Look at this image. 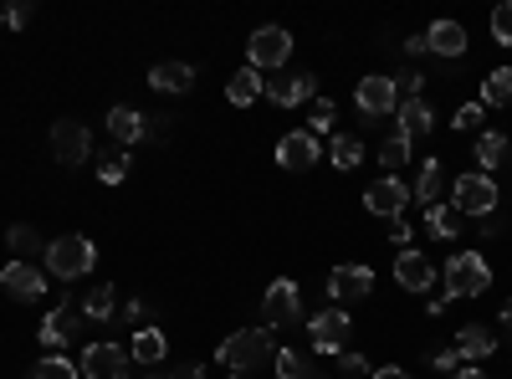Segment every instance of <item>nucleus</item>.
<instances>
[{
  "label": "nucleus",
  "instance_id": "4c0bfd02",
  "mask_svg": "<svg viewBox=\"0 0 512 379\" xmlns=\"http://www.w3.org/2000/svg\"><path fill=\"white\" fill-rule=\"evenodd\" d=\"M477 123H482V103H461V108H456V134L477 129Z\"/></svg>",
  "mask_w": 512,
  "mask_h": 379
},
{
  "label": "nucleus",
  "instance_id": "c9c22d12",
  "mask_svg": "<svg viewBox=\"0 0 512 379\" xmlns=\"http://www.w3.org/2000/svg\"><path fill=\"white\" fill-rule=\"evenodd\" d=\"M308 134H313V139L333 134V103H328V98H318V103H313V118H308Z\"/></svg>",
  "mask_w": 512,
  "mask_h": 379
},
{
  "label": "nucleus",
  "instance_id": "f704fd0d",
  "mask_svg": "<svg viewBox=\"0 0 512 379\" xmlns=\"http://www.w3.org/2000/svg\"><path fill=\"white\" fill-rule=\"evenodd\" d=\"M6 246H11V251H21V257H26V251H47L31 226H11V231H6Z\"/></svg>",
  "mask_w": 512,
  "mask_h": 379
},
{
  "label": "nucleus",
  "instance_id": "c85d7f7f",
  "mask_svg": "<svg viewBox=\"0 0 512 379\" xmlns=\"http://www.w3.org/2000/svg\"><path fill=\"white\" fill-rule=\"evenodd\" d=\"M507 154H512V144H507L502 134H482V139H477V164H482V175H492Z\"/></svg>",
  "mask_w": 512,
  "mask_h": 379
},
{
  "label": "nucleus",
  "instance_id": "7ed1b4c3",
  "mask_svg": "<svg viewBox=\"0 0 512 379\" xmlns=\"http://www.w3.org/2000/svg\"><path fill=\"white\" fill-rule=\"evenodd\" d=\"M492 287V267L482 251H451L446 257V298H482Z\"/></svg>",
  "mask_w": 512,
  "mask_h": 379
},
{
  "label": "nucleus",
  "instance_id": "473e14b6",
  "mask_svg": "<svg viewBox=\"0 0 512 379\" xmlns=\"http://www.w3.org/2000/svg\"><path fill=\"white\" fill-rule=\"evenodd\" d=\"M272 364H277V379H313V374H308V359L297 354V349H277Z\"/></svg>",
  "mask_w": 512,
  "mask_h": 379
},
{
  "label": "nucleus",
  "instance_id": "4468645a",
  "mask_svg": "<svg viewBox=\"0 0 512 379\" xmlns=\"http://www.w3.org/2000/svg\"><path fill=\"white\" fill-rule=\"evenodd\" d=\"M318 98V77L313 72H282L267 82V103L277 108H297V103H313Z\"/></svg>",
  "mask_w": 512,
  "mask_h": 379
},
{
  "label": "nucleus",
  "instance_id": "2f4dec72",
  "mask_svg": "<svg viewBox=\"0 0 512 379\" xmlns=\"http://www.w3.org/2000/svg\"><path fill=\"white\" fill-rule=\"evenodd\" d=\"M482 103H512V67H497L482 82Z\"/></svg>",
  "mask_w": 512,
  "mask_h": 379
},
{
  "label": "nucleus",
  "instance_id": "423d86ee",
  "mask_svg": "<svg viewBox=\"0 0 512 379\" xmlns=\"http://www.w3.org/2000/svg\"><path fill=\"white\" fill-rule=\"evenodd\" d=\"M349 333H354V318H349L344 308H323V313L308 318V339H313L318 354H344Z\"/></svg>",
  "mask_w": 512,
  "mask_h": 379
},
{
  "label": "nucleus",
  "instance_id": "a18cd8bd",
  "mask_svg": "<svg viewBox=\"0 0 512 379\" xmlns=\"http://www.w3.org/2000/svg\"><path fill=\"white\" fill-rule=\"evenodd\" d=\"M123 318H128V323H144V318H149V303H139V298H134V303L123 308Z\"/></svg>",
  "mask_w": 512,
  "mask_h": 379
},
{
  "label": "nucleus",
  "instance_id": "1a4fd4ad",
  "mask_svg": "<svg viewBox=\"0 0 512 379\" xmlns=\"http://www.w3.org/2000/svg\"><path fill=\"white\" fill-rule=\"evenodd\" d=\"M354 103H359V118H384V113H395L400 108V88H395V77H384V72H374V77H364L359 88H354Z\"/></svg>",
  "mask_w": 512,
  "mask_h": 379
},
{
  "label": "nucleus",
  "instance_id": "5701e85b",
  "mask_svg": "<svg viewBox=\"0 0 512 379\" xmlns=\"http://www.w3.org/2000/svg\"><path fill=\"white\" fill-rule=\"evenodd\" d=\"M226 98H231L236 108H251L256 98H267V77L256 72V67H241V72H231V82H226Z\"/></svg>",
  "mask_w": 512,
  "mask_h": 379
},
{
  "label": "nucleus",
  "instance_id": "412c9836",
  "mask_svg": "<svg viewBox=\"0 0 512 379\" xmlns=\"http://www.w3.org/2000/svg\"><path fill=\"white\" fill-rule=\"evenodd\" d=\"M149 88L154 93H190L195 88V67L190 62H154L149 67Z\"/></svg>",
  "mask_w": 512,
  "mask_h": 379
},
{
  "label": "nucleus",
  "instance_id": "7c9ffc66",
  "mask_svg": "<svg viewBox=\"0 0 512 379\" xmlns=\"http://www.w3.org/2000/svg\"><path fill=\"white\" fill-rule=\"evenodd\" d=\"M31 379H82V374H77V364H72V359L47 354V359H36V364H31Z\"/></svg>",
  "mask_w": 512,
  "mask_h": 379
},
{
  "label": "nucleus",
  "instance_id": "3c124183",
  "mask_svg": "<svg viewBox=\"0 0 512 379\" xmlns=\"http://www.w3.org/2000/svg\"><path fill=\"white\" fill-rule=\"evenodd\" d=\"M231 379H251V374H231Z\"/></svg>",
  "mask_w": 512,
  "mask_h": 379
},
{
  "label": "nucleus",
  "instance_id": "6e6552de",
  "mask_svg": "<svg viewBox=\"0 0 512 379\" xmlns=\"http://www.w3.org/2000/svg\"><path fill=\"white\" fill-rule=\"evenodd\" d=\"M297 318H303V287H297L292 277H277L267 287V298H262V323L282 328V323H297Z\"/></svg>",
  "mask_w": 512,
  "mask_h": 379
},
{
  "label": "nucleus",
  "instance_id": "4be33fe9",
  "mask_svg": "<svg viewBox=\"0 0 512 379\" xmlns=\"http://www.w3.org/2000/svg\"><path fill=\"white\" fill-rule=\"evenodd\" d=\"M492 349H497V333L487 323H461L456 328V354L461 359H487Z\"/></svg>",
  "mask_w": 512,
  "mask_h": 379
},
{
  "label": "nucleus",
  "instance_id": "c756f323",
  "mask_svg": "<svg viewBox=\"0 0 512 379\" xmlns=\"http://www.w3.org/2000/svg\"><path fill=\"white\" fill-rule=\"evenodd\" d=\"M93 164H98V180H103V185H118V180H128V154H123V149H103Z\"/></svg>",
  "mask_w": 512,
  "mask_h": 379
},
{
  "label": "nucleus",
  "instance_id": "de8ad7c7",
  "mask_svg": "<svg viewBox=\"0 0 512 379\" xmlns=\"http://www.w3.org/2000/svg\"><path fill=\"white\" fill-rule=\"evenodd\" d=\"M175 379H200V364H180V369H175Z\"/></svg>",
  "mask_w": 512,
  "mask_h": 379
},
{
  "label": "nucleus",
  "instance_id": "2eb2a0df",
  "mask_svg": "<svg viewBox=\"0 0 512 379\" xmlns=\"http://www.w3.org/2000/svg\"><path fill=\"white\" fill-rule=\"evenodd\" d=\"M36 333H41V344H47V354H57L62 344H72L77 333H82V318H77V308H67V303H62V308H52L47 318H41V328H36Z\"/></svg>",
  "mask_w": 512,
  "mask_h": 379
},
{
  "label": "nucleus",
  "instance_id": "9d476101",
  "mask_svg": "<svg viewBox=\"0 0 512 379\" xmlns=\"http://www.w3.org/2000/svg\"><path fill=\"white\" fill-rule=\"evenodd\" d=\"M410 200H415L410 185L395 180V175H384V180H374V185L364 190V210H369V216H384V221H400Z\"/></svg>",
  "mask_w": 512,
  "mask_h": 379
},
{
  "label": "nucleus",
  "instance_id": "f03ea898",
  "mask_svg": "<svg viewBox=\"0 0 512 379\" xmlns=\"http://www.w3.org/2000/svg\"><path fill=\"white\" fill-rule=\"evenodd\" d=\"M41 262H47V272H52V277L77 282V277H88V272L98 267V246H93L88 236H57V241H47Z\"/></svg>",
  "mask_w": 512,
  "mask_h": 379
},
{
  "label": "nucleus",
  "instance_id": "a211bd4d",
  "mask_svg": "<svg viewBox=\"0 0 512 379\" xmlns=\"http://www.w3.org/2000/svg\"><path fill=\"white\" fill-rule=\"evenodd\" d=\"M395 282L405 292H431L436 287V267L425 262L420 251H400V257H395Z\"/></svg>",
  "mask_w": 512,
  "mask_h": 379
},
{
  "label": "nucleus",
  "instance_id": "09e8293b",
  "mask_svg": "<svg viewBox=\"0 0 512 379\" xmlns=\"http://www.w3.org/2000/svg\"><path fill=\"white\" fill-rule=\"evenodd\" d=\"M446 379H487L482 369H456V374H446Z\"/></svg>",
  "mask_w": 512,
  "mask_h": 379
},
{
  "label": "nucleus",
  "instance_id": "b1692460",
  "mask_svg": "<svg viewBox=\"0 0 512 379\" xmlns=\"http://www.w3.org/2000/svg\"><path fill=\"white\" fill-rule=\"evenodd\" d=\"M441 190H446V170H441V159H420V175L410 185V195L420 205H441Z\"/></svg>",
  "mask_w": 512,
  "mask_h": 379
},
{
  "label": "nucleus",
  "instance_id": "39448f33",
  "mask_svg": "<svg viewBox=\"0 0 512 379\" xmlns=\"http://www.w3.org/2000/svg\"><path fill=\"white\" fill-rule=\"evenodd\" d=\"M287 57H292V36H287L282 26H256V31H251V41H246V67L277 72V67H287Z\"/></svg>",
  "mask_w": 512,
  "mask_h": 379
},
{
  "label": "nucleus",
  "instance_id": "ea45409f",
  "mask_svg": "<svg viewBox=\"0 0 512 379\" xmlns=\"http://www.w3.org/2000/svg\"><path fill=\"white\" fill-rule=\"evenodd\" d=\"M0 21H6L11 31H21V26L31 21V6H6V11H0Z\"/></svg>",
  "mask_w": 512,
  "mask_h": 379
},
{
  "label": "nucleus",
  "instance_id": "f257e3e1",
  "mask_svg": "<svg viewBox=\"0 0 512 379\" xmlns=\"http://www.w3.org/2000/svg\"><path fill=\"white\" fill-rule=\"evenodd\" d=\"M216 359L226 364V369H236V374H251V369H262V364H272L277 359V344H272V328L262 323V328H236L231 339L216 349Z\"/></svg>",
  "mask_w": 512,
  "mask_h": 379
},
{
  "label": "nucleus",
  "instance_id": "20e7f679",
  "mask_svg": "<svg viewBox=\"0 0 512 379\" xmlns=\"http://www.w3.org/2000/svg\"><path fill=\"white\" fill-rule=\"evenodd\" d=\"M451 205L461 210V216H472V221H482V216H492V210L502 205V195H497V185H492V175H456L451 180Z\"/></svg>",
  "mask_w": 512,
  "mask_h": 379
},
{
  "label": "nucleus",
  "instance_id": "a19ab883",
  "mask_svg": "<svg viewBox=\"0 0 512 379\" xmlns=\"http://www.w3.org/2000/svg\"><path fill=\"white\" fill-rule=\"evenodd\" d=\"M431 364H436V369H446V374H456V369H461V354H456V344H451V349H441V354H431Z\"/></svg>",
  "mask_w": 512,
  "mask_h": 379
},
{
  "label": "nucleus",
  "instance_id": "8fccbe9b",
  "mask_svg": "<svg viewBox=\"0 0 512 379\" xmlns=\"http://www.w3.org/2000/svg\"><path fill=\"white\" fill-rule=\"evenodd\" d=\"M502 328H512V298L502 303Z\"/></svg>",
  "mask_w": 512,
  "mask_h": 379
},
{
  "label": "nucleus",
  "instance_id": "9b49d317",
  "mask_svg": "<svg viewBox=\"0 0 512 379\" xmlns=\"http://www.w3.org/2000/svg\"><path fill=\"white\" fill-rule=\"evenodd\" d=\"M369 287H374V272H369L364 262H349V267H333V272H328V298H333V308L364 303Z\"/></svg>",
  "mask_w": 512,
  "mask_h": 379
},
{
  "label": "nucleus",
  "instance_id": "f8f14e48",
  "mask_svg": "<svg viewBox=\"0 0 512 379\" xmlns=\"http://www.w3.org/2000/svg\"><path fill=\"white\" fill-rule=\"evenodd\" d=\"M82 379H128V349L123 344H88L77 359Z\"/></svg>",
  "mask_w": 512,
  "mask_h": 379
},
{
  "label": "nucleus",
  "instance_id": "79ce46f5",
  "mask_svg": "<svg viewBox=\"0 0 512 379\" xmlns=\"http://www.w3.org/2000/svg\"><path fill=\"white\" fill-rule=\"evenodd\" d=\"M169 123H175V118L154 113V118H149V139H159V144H164V139H169Z\"/></svg>",
  "mask_w": 512,
  "mask_h": 379
},
{
  "label": "nucleus",
  "instance_id": "393cba45",
  "mask_svg": "<svg viewBox=\"0 0 512 379\" xmlns=\"http://www.w3.org/2000/svg\"><path fill=\"white\" fill-rule=\"evenodd\" d=\"M461 210L456 205H425V226H431V236H441V241H451V236H461Z\"/></svg>",
  "mask_w": 512,
  "mask_h": 379
},
{
  "label": "nucleus",
  "instance_id": "dca6fc26",
  "mask_svg": "<svg viewBox=\"0 0 512 379\" xmlns=\"http://www.w3.org/2000/svg\"><path fill=\"white\" fill-rule=\"evenodd\" d=\"M318 154H323V144H318L308 129H303V134H287V139L277 144V164H282V170H297V175L313 170Z\"/></svg>",
  "mask_w": 512,
  "mask_h": 379
},
{
  "label": "nucleus",
  "instance_id": "72a5a7b5",
  "mask_svg": "<svg viewBox=\"0 0 512 379\" xmlns=\"http://www.w3.org/2000/svg\"><path fill=\"white\" fill-rule=\"evenodd\" d=\"M405 159H410V139L405 134H390V139L379 144V164H384V170H400Z\"/></svg>",
  "mask_w": 512,
  "mask_h": 379
},
{
  "label": "nucleus",
  "instance_id": "e433bc0d",
  "mask_svg": "<svg viewBox=\"0 0 512 379\" xmlns=\"http://www.w3.org/2000/svg\"><path fill=\"white\" fill-rule=\"evenodd\" d=\"M492 36L502 41V47H512V0H502V6L492 11Z\"/></svg>",
  "mask_w": 512,
  "mask_h": 379
},
{
  "label": "nucleus",
  "instance_id": "c03bdc74",
  "mask_svg": "<svg viewBox=\"0 0 512 379\" xmlns=\"http://www.w3.org/2000/svg\"><path fill=\"white\" fill-rule=\"evenodd\" d=\"M410 236H415V231H410V221H405V216H400V221H390V241H395V246H405Z\"/></svg>",
  "mask_w": 512,
  "mask_h": 379
},
{
  "label": "nucleus",
  "instance_id": "6ab92c4d",
  "mask_svg": "<svg viewBox=\"0 0 512 379\" xmlns=\"http://www.w3.org/2000/svg\"><path fill=\"white\" fill-rule=\"evenodd\" d=\"M108 134H113L118 144H139V139H149V113L128 108V103L108 108Z\"/></svg>",
  "mask_w": 512,
  "mask_h": 379
},
{
  "label": "nucleus",
  "instance_id": "58836bf2",
  "mask_svg": "<svg viewBox=\"0 0 512 379\" xmlns=\"http://www.w3.org/2000/svg\"><path fill=\"white\" fill-rule=\"evenodd\" d=\"M338 374H354L359 379V374H369V359L364 354H338Z\"/></svg>",
  "mask_w": 512,
  "mask_h": 379
},
{
  "label": "nucleus",
  "instance_id": "f3484780",
  "mask_svg": "<svg viewBox=\"0 0 512 379\" xmlns=\"http://www.w3.org/2000/svg\"><path fill=\"white\" fill-rule=\"evenodd\" d=\"M425 52H436L446 62L466 57V26L461 21H431V31H425Z\"/></svg>",
  "mask_w": 512,
  "mask_h": 379
},
{
  "label": "nucleus",
  "instance_id": "603ef678",
  "mask_svg": "<svg viewBox=\"0 0 512 379\" xmlns=\"http://www.w3.org/2000/svg\"><path fill=\"white\" fill-rule=\"evenodd\" d=\"M149 379H164V374H149Z\"/></svg>",
  "mask_w": 512,
  "mask_h": 379
},
{
  "label": "nucleus",
  "instance_id": "bb28decb",
  "mask_svg": "<svg viewBox=\"0 0 512 379\" xmlns=\"http://www.w3.org/2000/svg\"><path fill=\"white\" fill-rule=\"evenodd\" d=\"M164 354H169V344H164L159 328H134V359L139 364H159Z\"/></svg>",
  "mask_w": 512,
  "mask_h": 379
},
{
  "label": "nucleus",
  "instance_id": "aec40b11",
  "mask_svg": "<svg viewBox=\"0 0 512 379\" xmlns=\"http://www.w3.org/2000/svg\"><path fill=\"white\" fill-rule=\"evenodd\" d=\"M395 118H400V134L415 144V139H425L436 129V113H431V103L425 98H400V108H395Z\"/></svg>",
  "mask_w": 512,
  "mask_h": 379
},
{
  "label": "nucleus",
  "instance_id": "ddd939ff",
  "mask_svg": "<svg viewBox=\"0 0 512 379\" xmlns=\"http://www.w3.org/2000/svg\"><path fill=\"white\" fill-rule=\"evenodd\" d=\"M0 287H6L16 303H41L47 298V272L31 267V262H11V267H0Z\"/></svg>",
  "mask_w": 512,
  "mask_h": 379
},
{
  "label": "nucleus",
  "instance_id": "cd10ccee",
  "mask_svg": "<svg viewBox=\"0 0 512 379\" xmlns=\"http://www.w3.org/2000/svg\"><path fill=\"white\" fill-rule=\"evenodd\" d=\"M113 308H118L113 287H88V292H82V318L103 323V318H113Z\"/></svg>",
  "mask_w": 512,
  "mask_h": 379
},
{
  "label": "nucleus",
  "instance_id": "49530a36",
  "mask_svg": "<svg viewBox=\"0 0 512 379\" xmlns=\"http://www.w3.org/2000/svg\"><path fill=\"white\" fill-rule=\"evenodd\" d=\"M369 379H410V369H400V364H384L379 374H369Z\"/></svg>",
  "mask_w": 512,
  "mask_h": 379
},
{
  "label": "nucleus",
  "instance_id": "37998d69",
  "mask_svg": "<svg viewBox=\"0 0 512 379\" xmlns=\"http://www.w3.org/2000/svg\"><path fill=\"white\" fill-rule=\"evenodd\" d=\"M507 221H502V210H492V216H482V236H502Z\"/></svg>",
  "mask_w": 512,
  "mask_h": 379
},
{
  "label": "nucleus",
  "instance_id": "0eeeda50",
  "mask_svg": "<svg viewBox=\"0 0 512 379\" xmlns=\"http://www.w3.org/2000/svg\"><path fill=\"white\" fill-rule=\"evenodd\" d=\"M52 159L67 164V170H72V164H88L93 159V134L82 129L77 118H57L52 123Z\"/></svg>",
  "mask_w": 512,
  "mask_h": 379
},
{
  "label": "nucleus",
  "instance_id": "a878e982",
  "mask_svg": "<svg viewBox=\"0 0 512 379\" xmlns=\"http://www.w3.org/2000/svg\"><path fill=\"white\" fill-rule=\"evenodd\" d=\"M328 159L338 164V170H359V159H364V139H359V134H333Z\"/></svg>",
  "mask_w": 512,
  "mask_h": 379
}]
</instances>
